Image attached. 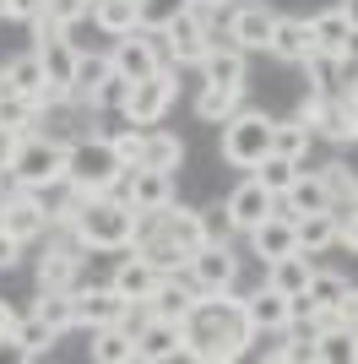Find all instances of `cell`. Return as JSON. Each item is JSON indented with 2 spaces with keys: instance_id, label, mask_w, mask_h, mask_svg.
<instances>
[{
  "instance_id": "cell-14",
  "label": "cell",
  "mask_w": 358,
  "mask_h": 364,
  "mask_svg": "<svg viewBox=\"0 0 358 364\" xmlns=\"http://www.w3.org/2000/svg\"><path fill=\"white\" fill-rule=\"evenodd\" d=\"M131 310L125 294H114V283H76V326L82 332H98V326H119Z\"/></svg>"
},
{
  "instance_id": "cell-29",
  "label": "cell",
  "mask_w": 358,
  "mask_h": 364,
  "mask_svg": "<svg viewBox=\"0 0 358 364\" xmlns=\"http://www.w3.org/2000/svg\"><path fill=\"white\" fill-rule=\"evenodd\" d=\"M310 147H315V131L298 120V114L271 120V152H283V158H293V164H310Z\"/></svg>"
},
{
  "instance_id": "cell-11",
  "label": "cell",
  "mask_w": 358,
  "mask_h": 364,
  "mask_svg": "<svg viewBox=\"0 0 358 364\" xmlns=\"http://www.w3.org/2000/svg\"><path fill=\"white\" fill-rule=\"evenodd\" d=\"M0 228L22 245H44L49 240V207L38 191H22V196H6L0 201Z\"/></svg>"
},
{
  "instance_id": "cell-44",
  "label": "cell",
  "mask_w": 358,
  "mask_h": 364,
  "mask_svg": "<svg viewBox=\"0 0 358 364\" xmlns=\"http://www.w3.org/2000/svg\"><path fill=\"white\" fill-rule=\"evenodd\" d=\"M109 141H114V152L125 158V168L136 164V152H141V136H147V125H119V131H104Z\"/></svg>"
},
{
  "instance_id": "cell-47",
  "label": "cell",
  "mask_w": 358,
  "mask_h": 364,
  "mask_svg": "<svg viewBox=\"0 0 358 364\" xmlns=\"http://www.w3.org/2000/svg\"><path fill=\"white\" fill-rule=\"evenodd\" d=\"M331 316L342 321V326H358V289H353V283H347V294L337 299V310H331Z\"/></svg>"
},
{
  "instance_id": "cell-36",
  "label": "cell",
  "mask_w": 358,
  "mask_h": 364,
  "mask_svg": "<svg viewBox=\"0 0 358 364\" xmlns=\"http://www.w3.org/2000/svg\"><path fill=\"white\" fill-rule=\"evenodd\" d=\"M185 11H190V0H136V28L141 33H168Z\"/></svg>"
},
{
  "instance_id": "cell-49",
  "label": "cell",
  "mask_w": 358,
  "mask_h": 364,
  "mask_svg": "<svg viewBox=\"0 0 358 364\" xmlns=\"http://www.w3.org/2000/svg\"><path fill=\"white\" fill-rule=\"evenodd\" d=\"M16 147H22V136H16L11 125H0V168H6V164L16 158Z\"/></svg>"
},
{
  "instance_id": "cell-3",
  "label": "cell",
  "mask_w": 358,
  "mask_h": 364,
  "mask_svg": "<svg viewBox=\"0 0 358 364\" xmlns=\"http://www.w3.org/2000/svg\"><path fill=\"white\" fill-rule=\"evenodd\" d=\"M76 245L82 250H98V256H119V250H131L136 240V207L119 191H104V196H82V213L71 223Z\"/></svg>"
},
{
  "instance_id": "cell-1",
  "label": "cell",
  "mask_w": 358,
  "mask_h": 364,
  "mask_svg": "<svg viewBox=\"0 0 358 364\" xmlns=\"http://www.w3.org/2000/svg\"><path fill=\"white\" fill-rule=\"evenodd\" d=\"M255 348V332L244 321V304H239V289H217L201 294L185 316V359L195 364H234Z\"/></svg>"
},
{
  "instance_id": "cell-18",
  "label": "cell",
  "mask_w": 358,
  "mask_h": 364,
  "mask_svg": "<svg viewBox=\"0 0 358 364\" xmlns=\"http://www.w3.org/2000/svg\"><path fill=\"white\" fill-rule=\"evenodd\" d=\"M244 240H250V256L266 267V261L293 256V250H298V223H293L288 213H271V218H261V223H255Z\"/></svg>"
},
{
  "instance_id": "cell-9",
  "label": "cell",
  "mask_w": 358,
  "mask_h": 364,
  "mask_svg": "<svg viewBox=\"0 0 358 364\" xmlns=\"http://www.w3.org/2000/svg\"><path fill=\"white\" fill-rule=\"evenodd\" d=\"M190 283L201 294H217V289H239V250L234 245H223V240H207L201 250L190 256Z\"/></svg>"
},
{
  "instance_id": "cell-5",
  "label": "cell",
  "mask_w": 358,
  "mask_h": 364,
  "mask_svg": "<svg viewBox=\"0 0 358 364\" xmlns=\"http://www.w3.org/2000/svg\"><path fill=\"white\" fill-rule=\"evenodd\" d=\"M271 120H277V114L250 109V104L239 109V114H228V120L217 125V158H223L228 168H244V174H250L271 152Z\"/></svg>"
},
{
  "instance_id": "cell-42",
  "label": "cell",
  "mask_w": 358,
  "mask_h": 364,
  "mask_svg": "<svg viewBox=\"0 0 358 364\" xmlns=\"http://www.w3.org/2000/svg\"><path fill=\"white\" fill-rule=\"evenodd\" d=\"M131 76H119V71H109V82L98 87V98H92V109L98 114H125V98H131Z\"/></svg>"
},
{
  "instance_id": "cell-54",
  "label": "cell",
  "mask_w": 358,
  "mask_h": 364,
  "mask_svg": "<svg viewBox=\"0 0 358 364\" xmlns=\"http://www.w3.org/2000/svg\"><path fill=\"white\" fill-rule=\"evenodd\" d=\"M0 98H6V71H0Z\"/></svg>"
},
{
  "instance_id": "cell-40",
  "label": "cell",
  "mask_w": 358,
  "mask_h": 364,
  "mask_svg": "<svg viewBox=\"0 0 358 364\" xmlns=\"http://www.w3.org/2000/svg\"><path fill=\"white\" fill-rule=\"evenodd\" d=\"M298 168H304V164H293V158H283V152H266V158H261V164H255L250 174H255L261 185H266L271 196H283L288 185H293V174H298Z\"/></svg>"
},
{
  "instance_id": "cell-33",
  "label": "cell",
  "mask_w": 358,
  "mask_h": 364,
  "mask_svg": "<svg viewBox=\"0 0 358 364\" xmlns=\"http://www.w3.org/2000/svg\"><path fill=\"white\" fill-rule=\"evenodd\" d=\"M310 38H315V49H326V55H342L347 38H353V22H347V16L331 6V11L310 16Z\"/></svg>"
},
{
  "instance_id": "cell-31",
  "label": "cell",
  "mask_w": 358,
  "mask_h": 364,
  "mask_svg": "<svg viewBox=\"0 0 358 364\" xmlns=\"http://www.w3.org/2000/svg\"><path fill=\"white\" fill-rule=\"evenodd\" d=\"M293 223H298V250L304 256H326L337 245V213H304Z\"/></svg>"
},
{
  "instance_id": "cell-26",
  "label": "cell",
  "mask_w": 358,
  "mask_h": 364,
  "mask_svg": "<svg viewBox=\"0 0 358 364\" xmlns=\"http://www.w3.org/2000/svg\"><path fill=\"white\" fill-rule=\"evenodd\" d=\"M109 71H114L109 49H104V55H98V49H82V60H76V82H71V98L92 109V98H98V87L109 82ZM92 114H98V109H92Z\"/></svg>"
},
{
  "instance_id": "cell-21",
  "label": "cell",
  "mask_w": 358,
  "mask_h": 364,
  "mask_svg": "<svg viewBox=\"0 0 358 364\" xmlns=\"http://www.w3.org/2000/svg\"><path fill=\"white\" fill-rule=\"evenodd\" d=\"M158 267H152L147 256H136V250H119V261H114V272H109V283H114V294H125L131 304H147L152 299V289H158Z\"/></svg>"
},
{
  "instance_id": "cell-30",
  "label": "cell",
  "mask_w": 358,
  "mask_h": 364,
  "mask_svg": "<svg viewBox=\"0 0 358 364\" xmlns=\"http://www.w3.org/2000/svg\"><path fill=\"white\" fill-rule=\"evenodd\" d=\"M315 359H320V364H358V326L331 321L326 332L315 337Z\"/></svg>"
},
{
  "instance_id": "cell-4",
  "label": "cell",
  "mask_w": 358,
  "mask_h": 364,
  "mask_svg": "<svg viewBox=\"0 0 358 364\" xmlns=\"http://www.w3.org/2000/svg\"><path fill=\"white\" fill-rule=\"evenodd\" d=\"M125 158L114 152V141L104 131H92V136L71 141V158H65V180L82 191V196H104V191H119L125 185Z\"/></svg>"
},
{
  "instance_id": "cell-48",
  "label": "cell",
  "mask_w": 358,
  "mask_h": 364,
  "mask_svg": "<svg viewBox=\"0 0 358 364\" xmlns=\"http://www.w3.org/2000/svg\"><path fill=\"white\" fill-rule=\"evenodd\" d=\"M22 191H28V185H22V174L6 164V168H0V201H6V196H22Z\"/></svg>"
},
{
  "instance_id": "cell-34",
  "label": "cell",
  "mask_w": 358,
  "mask_h": 364,
  "mask_svg": "<svg viewBox=\"0 0 358 364\" xmlns=\"http://www.w3.org/2000/svg\"><path fill=\"white\" fill-rule=\"evenodd\" d=\"M92 28L104 33V38L136 33V0H92Z\"/></svg>"
},
{
  "instance_id": "cell-50",
  "label": "cell",
  "mask_w": 358,
  "mask_h": 364,
  "mask_svg": "<svg viewBox=\"0 0 358 364\" xmlns=\"http://www.w3.org/2000/svg\"><path fill=\"white\" fill-rule=\"evenodd\" d=\"M11 326H16V310H11V304H6V299H0V337L11 332Z\"/></svg>"
},
{
  "instance_id": "cell-23",
  "label": "cell",
  "mask_w": 358,
  "mask_h": 364,
  "mask_svg": "<svg viewBox=\"0 0 358 364\" xmlns=\"http://www.w3.org/2000/svg\"><path fill=\"white\" fill-rule=\"evenodd\" d=\"M195 299H201V289L190 283V272H163L158 289H152V299H147V310L152 316H168V321H185Z\"/></svg>"
},
{
  "instance_id": "cell-32",
  "label": "cell",
  "mask_w": 358,
  "mask_h": 364,
  "mask_svg": "<svg viewBox=\"0 0 358 364\" xmlns=\"http://www.w3.org/2000/svg\"><path fill=\"white\" fill-rule=\"evenodd\" d=\"M33 310H38V316H44L60 337H65V332H76V289H71V294H65V289H38Z\"/></svg>"
},
{
  "instance_id": "cell-55",
  "label": "cell",
  "mask_w": 358,
  "mask_h": 364,
  "mask_svg": "<svg viewBox=\"0 0 358 364\" xmlns=\"http://www.w3.org/2000/svg\"><path fill=\"white\" fill-rule=\"evenodd\" d=\"M234 6H239V0H234Z\"/></svg>"
},
{
  "instance_id": "cell-28",
  "label": "cell",
  "mask_w": 358,
  "mask_h": 364,
  "mask_svg": "<svg viewBox=\"0 0 358 364\" xmlns=\"http://www.w3.org/2000/svg\"><path fill=\"white\" fill-rule=\"evenodd\" d=\"M261 272H266L261 283H271V289H283V294H304V289H310L315 261L304 256V250H293V256H277V261H266Z\"/></svg>"
},
{
  "instance_id": "cell-52",
  "label": "cell",
  "mask_w": 358,
  "mask_h": 364,
  "mask_svg": "<svg viewBox=\"0 0 358 364\" xmlns=\"http://www.w3.org/2000/svg\"><path fill=\"white\" fill-rule=\"evenodd\" d=\"M342 55H358V28H353V38H347V49H342Z\"/></svg>"
},
{
  "instance_id": "cell-41",
  "label": "cell",
  "mask_w": 358,
  "mask_h": 364,
  "mask_svg": "<svg viewBox=\"0 0 358 364\" xmlns=\"http://www.w3.org/2000/svg\"><path fill=\"white\" fill-rule=\"evenodd\" d=\"M304 71H310V87H315V92H337V87H342V55H326V49H310V60H304Z\"/></svg>"
},
{
  "instance_id": "cell-2",
  "label": "cell",
  "mask_w": 358,
  "mask_h": 364,
  "mask_svg": "<svg viewBox=\"0 0 358 364\" xmlns=\"http://www.w3.org/2000/svg\"><path fill=\"white\" fill-rule=\"evenodd\" d=\"M201 245H207L201 218H195V207H185L179 196L168 201V207L136 213V240H131V250H136V256H147L158 272H185Z\"/></svg>"
},
{
  "instance_id": "cell-24",
  "label": "cell",
  "mask_w": 358,
  "mask_h": 364,
  "mask_svg": "<svg viewBox=\"0 0 358 364\" xmlns=\"http://www.w3.org/2000/svg\"><path fill=\"white\" fill-rule=\"evenodd\" d=\"M244 92H250V87L201 82V87H195V120H201V125H223L228 114H239V109H244Z\"/></svg>"
},
{
  "instance_id": "cell-17",
  "label": "cell",
  "mask_w": 358,
  "mask_h": 364,
  "mask_svg": "<svg viewBox=\"0 0 358 364\" xmlns=\"http://www.w3.org/2000/svg\"><path fill=\"white\" fill-rule=\"evenodd\" d=\"M87 104H76V98H55V104H38V131H44L49 141H60V147H71V141L92 136L87 131Z\"/></svg>"
},
{
  "instance_id": "cell-6",
  "label": "cell",
  "mask_w": 358,
  "mask_h": 364,
  "mask_svg": "<svg viewBox=\"0 0 358 364\" xmlns=\"http://www.w3.org/2000/svg\"><path fill=\"white\" fill-rule=\"evenodd\" d=\"M65 158H71V147H60V141H49L44 131H33V136H22L11 168L22 174V185H28V191H49V185L65 180Z\"/></svg>"
},
{
  "instance_id": "cell-20",
  "label": "cell",
  "mask_w": 358,
  "mask_h": 364,
  "mask_svg": "<svg viewBox=\"0 0 358 364\" xmlns=\"http://www.w3.org/2000/svg\"><path fill=\"white\" fill-rule=\"evenodd\" d=\"M223 201H228V213H234L239 234H250V228L261 223V218H271V213H277V196H271V191H266L261 180H255V174H244V180H239Z\"/></svg>"
},
{
  "instance_id": "cell-7",
  "label": "cell",
  "mask_w": 358,
  "mask_h": 364,
  "mask_svg": "<svg viewBox=\"0 0 358 364\" xmlns=\"http://www.w3.org/2000/svg\"><path fill=\"white\" fill-rule=\"evenodd\" d=\"M179 98V65H158L152 76H141L131 87V98H125V120L131 125H158L174 109Z\"/></svg>"
},
{
  "instance_id": "cell-43",
  "label": "cell",
  "mask_w": 358,
  "mask_h": 364,
  "mask_svg": "<svg viewBox=\"0 0 358 364\" xmlns=\"http://www.w3.org/2000/svg\"><path fill=\"white\" fill-rule=\"evenodd\" d=\"M49 22L60 28H76V22H92V0H49Z\"/></svg>"
},
{
  "instance_id": "cell-12",
  "label": "cell",
  "mask_w": 358,
  "mask_h": 364,
  "mask_svg": "<svg viewBox=\"0 0 358 364\" xmlns=\"http://www.w3.org/2000/svg\"><path fill=\"white\" fill-rule=\"evenodd\" d=\"M174 359H185V321L147 316L136 332V364H174Z\"/></svg>"
},
{
  "instance_id": "cell-38",
  "label": "cell",
  "mask_w": 358,
  "mask_h": 364,
  "mask_svg": "<svg viewBox=\"0 0 358 364\" xmlns=\"http://www.w3.org/2000/svg\"><path fill=\"white\" fill-rule=\"evenodd\" d=\"M195 218H201V234H207V240H223V245L239 240V223H234V213H228L223 196L201 201V207H195Z\"/></svg>"
},
{
  "instance_id": "cell-13",
  "label": "cell",
  "mask_w": 358,
  "mask_h": 364,
  "mask_svg": "<svg viewBox=\"0 0 358 364\" xmlns=\"http://www.w3.org/2000/svg\"><path fill=\"white\" fill-rule=\"evenodd\" d=\"M277 213H288V218H304V213H337V196H331L326 174H320L315 164H304V168L293 174V185L277 196Z\"/></svg>"
},
{
  "instance_id": "cell-25",
  "label": "cell",
  "mask_w": 358,
  "mask_h": 364,
  "mask_svg": "<svg viewBox=\"0 0 358 364\" xmlns=\"http://www.w3.org/2000/svg\"><path fill=\"white\" fill-rule=\"evenodd\" d=\"M185 164V136H174V131H158V125H147V136H141V152H136L131 168H174Z\"/></svg>"
},
{
  "instance_id": "cell-53",
  "label": "cell",
  "mask_w": 358,
  "mask_h": 364,
  "mask_svg": "<svg viewBox=\"0 0 358 364\" xmlns=\"http://www.w3.org/2000/svg\"><path fill=\"white\" fill-rule=\"evenodd\" d=\"M190 6H234V0H190Z\"/></svg>"
},
{
  "instance_id": "cell-16",
  "label": "cell",
  "mask_w": 358,
  "mask_h": 364,
  "mask_svg": "<svg viewBox=\"0 0 358 364\" xmlns=\"http://www.w3.org/2000/svg\"><path fill=\"white\" fill-rule=\"evenodd\" d=\"M6 71V87L22 92V98H38V104H55V98H71V92L49 87V71H44V55L38 49H22V55H11V60L0 65Z\"/></svg>"
},
{
  "instance_id": "cell-15",
  "label": "cell",
  "mask_w": 358,
  "mask_h": 364,
  "mask_svg": "<svg viewBox=\"0 0 358 364\" xmlns=\"http://www.w3.org/2000/svg\"><path fill=\"white\" fill-rule=\"evenodd\" d=\"M271 22H277V11L261 6V0H239V6H228V33H234V44L244 49V55H266Z\"/></svg>"
},
{
  "instance_id": "cell-8",
  "label": "cell",
  "mask_w": 358,
  "mask_h": 364,
  "mask_svg": "<svg viewBox=\"0 0 358 364\" xmlns=\"http://www.w3.org/2000/svg\"><path fill=\"white\" fill-rule=\"evenodd\" d=\"M109 60H114V71L119 76H131V82H141V76H152L158 65H168V55H163V38L158 33H119L114 44H109Z\"/></svg>"
},
{
  "instance_id": "cell-35",
  "label": "cell",
  "mask_w": 358,
  "mask_h": 364,
  "mask_svg": "<svg viewBox=\"0 0 358 364\" xmlns=\"http://www.w3.org/2000/svg\"><path fill=\"white\" fill-rule=\"evenodd\" d=\"M11 337H16V343H22V348L33 353V359H44V353H49V348H55V343H60V332H55V326H49L44 316H38V310H28V316H16Z\"/></svg>"
},
{
  "instance_id": "cell-10",
  "label": "cell",
  "mask_w": 358,
  "mask_h": 364,
  "mask_svg": "<svg viewBox=\"0 0 358 364\" xmlns=\"http://www.w3.org/2000/svg\"><path fill=\"white\" fill-rule=\"evenodd\" d=\"M239 304H244V321H250L255 343H261V337H271V332H288V321H293V294L271 289V283H261V289H250V294H239Z\"/></svg>"
},
{
  "instance_id": "cell-37",
  "label": "cell",
  "mask_w": 358,
  "mask_h": 364,
  "mask_svg": "<svg viewBox=\"0 0 358 364\" xmlns=\"http://www.w3.org/2000/svg\"><path fill=\"white\" fill-rule=\"evenodd\" d=\"M347 294V272H337V267H315L310 272V289H304V299L315 304V310H337V299Z\"/></svg>"
},
{
  "instance_id": "cell-27",
  "label": "cell",
  "mask_w": 358,
  "mask_h": 364,
  "mask_svg": "<svg viewBox=\"0 0 358 364\" xmlns=\"http://www.w3.org/2000/svg\"><path fill=\"white\" fill-rule=\"evenodd\" d=\"M87 359L92 364H136V337L125 326H98V332H87Z\"/></svg>"
},
{
  "instance_id": "cell-19",
  "label": "cell",
  "mask_w": 358,
  "mask_h": 364,
  "mask_svg": "<svg viewBox=\"0 0 358 364\" xmlns=\"http://www.w3.org/2000/svg\"><path fill=\"white\" fill-rule=\"evenodd\" d=\"M119 196L131 201L136 213H152V207H168V201L179 196V185H174L168 168H131L125 185H119Z\"/></svg>"
},
{
  "instance_id": "cell-46",
  "label": "cell",
  "mask_w": 358,
  "mask_h": 364,
  "mask_svg": "<svg viewBox=\"0 0 358 364\" xmlns=\"http://www.w3.org/2000/svg\"><path fill=\"white\" fill-rule=\"evenodd\" d=\"M22 250H28V245H22V240H11V234L0 228V272H11L16 261H22Z\"/></svg>"
},
{
  "instance_id": "cell-45",
  "label": "cell",
  "mask_w": 358,
  "mask_h": 364,
  "mask_svg": "<svg viewBox=\"0 0 358 364\" xmlns=\"http://www.w3.org/2000/svg\"><path fill=\"white\" fill-rule=\"evenodd\" d=\"M49 11V0H0V22H38V16Z\"/></svg>"
},
{
  "instance_id": "cell-22",
  "label": "cell",
  "mask_w": 358,
  "mask_h": 364,
  "mask_svg": "<svg viewBox=\"0 0 358 364\" xmlns=\"http://www.w3.org/2000/svg\"><path fill=\"white\" fill-rule=\"evenodd\" d=\"M310 49H315V38H310V16H277V22H271V44H266L271 60L304 65V60H310Z\"/></svg>"
},
{
  "instance_id": "cell-39",
  "label": "cell",
  "mask_w": 358,
  "mask_h": 364,
  "mask_svg": "<svg viewBox=\"0 0 358 364\" xmlns=\"http://www.w3.org/2000/svg\"><path fill=\"white\" fill-rule=\"evenodd\" d=\"M0 125H11L16 136H33V131H38V98H22V92L6 87V98H0Z\"/></svg>"
},
{
  "instance_id": "cell-51",
  "label": "cell",
  "mask_w": 358,
  "mask_h": 364,
  "mask_svg": "<svg viewBox=\"0 0 358 364\" xmlns=\"http://www.w3.org/2000/svg\"><path fill=\"white\" fill-rule=\"evenodd\" d=\"M337 11H342L347 22H353V28H358V0H337Z\"/></svg>"
}]
</instances>
